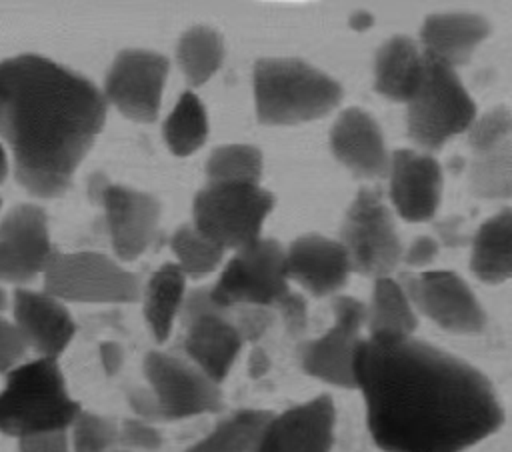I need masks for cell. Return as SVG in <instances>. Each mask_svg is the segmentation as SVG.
Wrapping results in <instances>:
<instances>
[{
  "instance_id": "6da1fadb",
  "label": "cell",
  "mask_w": 512,
  "mask_h": 452,
  "mask_svg": "<svg viewBox=\"0 0 512 452\" xmlns=\"http://www.w3.org/2000/svg\"><path fill=\"white\" fill-rule=\"evenodd\" d=\"M366 428L382 452H466L504 424L492 382L416 336L362 338L354 358Z\"/></svg>"
},
{
  "instance_id": "7a4b0ae2",
  "label": "cell",
  "mask_w": 512,
  "mask_h": 452,
  "mask_svg": "<svg viewBox=\"0 0 512 452\" xmlns=\"http://www.w3.org/2000/svg\"><path fill=\"white\" fill-rule=\"evenodd\" d=\"M102 90L40 54L0 62V136L20 186L38 198L64 194L106 122Z\"/></svg>"
},
{
  "instance_id": "3957f363",
  "label": "cell",
  "mask_w": 512,
  "mask_h": 452,
  "mask_svg": "<svg viewBox=\"0 0 512 452\" xmlns=\"http://www.w3.org/2000/svg\"><path fill=\"white\" fill-rule=\"evenodd\" d=\"M254 108L260 124L294 126L318 120L342 100L338 80L294 56H266L256 60Z\"/></svg>"
},
{
  "instance_id": "277c9868",
  "label": "cell",
  "mask_w": 512,
  "mask_h": 452,
  "mask_svg": "<svg viewBox=\"0 0 512 452\" xmlns=\"http://www.w3.org/2000/svg\"><path fill=\"white\" fill-rule=\"evenodd\" d=\"M80 410L58 360L36 356L6 374L0 390V432L20 440L68 430Z\"/></svg>"
},
{
  "instance_id": "5b68a950",
  "label": "cell",
  "mask_w": 512,
  "mask_h": 452,
  "mask_svg": "<svg viewBox=\"0 0 512 452\" xmlns=\"http://www.w3.org/2000/svg\"><path fill=\"white\" fill-rule=\"evenodd\" d=\"M142 288L136 272L94 250H54L42 272V290L64 304H132Z\"/></svg>"
},
{
  "instance_id": "8992f818",
  "label": "cell",
  "mask_w": 512,
  "mask_h": 452,
  "mask_svg": "<svg viewBox=\"0 0 512 452\" xmlns=\"http://www.w3.org/2000/svg\"><path fill=\"white\" fill-rule=\"evenodd\" d=\"M276 198L260 184H206L192 202V226L224 252H238L262 238Z\"/></svg>"
},
{
  "instance_id": "52a82bcc",
  "label": "cell",
  "mask_w": 512,
  "mask_h": 452,
  "mask_svg": "<svg viewBox=\"0 0 512 452\" xmlns=\"http://www.w3.org/2000/svg\"><path fill=\"white\" fill-rule=\"evenodd\" d=\"M426 56V54H424ZM476 118V104L456 70L426 58V76L406 104V132L422 152L440 150L464 134Z\"/></svg>"
},
{
  "instance_id": "ba28073f",
  "label": "cell",
  "mask_w": 512,
  "mask_h": 452,
  "mask_svg": "<svg viewBox=\"0 0 512 452\" xmlns=\"http://www.w3.org/2000/svg\"><path fill=\"white\" fill-rule=\"evenodd\" d=\"M338 240L352 272L370 278L392 276L402 262L404 246L380 186H362L356 192L344 212Z\"/></svg>"
},
{
  "instance_id": "9c48e42d",
  "label": "cell",
  "mask_w": 512,
  "mask_h": 452,
  "mask_svg": "<svg viewBox=\"0 0 512 452\" xmlns=\"http://www.w3.org/2000/svg\"><path fill=\"white\" fill-rule=\"evenodd\" d=\"M178 320L184 328L182 356L216 384L224 382L244 346L230 310L212 300L210 286H200L186 292Z\"/></svg>"
},
{
  "instance_id": "30bf717a",
  "label": "cell",
  "mask_w": 512,
  "mask_h": 452,
  "mask_svg": "<svg viewBox=\"0 0 512 452\" xmlns=\"http://www.w3.org/2000/svg\"><path fill=\"white\" fill-rule=\"evenodd\" d=\"M142 368L158 422L216 414L224 408L220 384L210 380L182 354L150 350L144 356Z\"/></svg>"
},
{
  "instance_id": "8fae6325",
  "label": "cell",
  "mask_w": 512,
  "mask_h": 452,
  "mask_svg": "<svg viewBox=\"0 0 512 452\" xmlns=\"http://www.w3.org/2000/svg\"><path fill=\"white\" fill-rule=\"evenodd\" d=\"M288 290L292 288L284 246L274 238H260L248 248L232 252L218 280L210 286V296L224 310L246 304L274 308Z\"/></svg>"
},
{
  "instance_id": "7c38bea8",
  "label": "cell",
  "mask_w": 512,
  "mask_h": 452,
  "mask_svg": "<svg viewBox=\"0 0 512 452\" xmlns=\"http://www.w3.org/2000/svg\"><path fill=\"white\" fill-rule=\"evenodd\" d=\"M364 328L366 304L348 294L334 296L328 330L298 346L302 372L324 384L354 390V358Z\"/></svg>"
},
{
  "instance_id": "4fadbf2b",
  "label": "cell",
  "mask_w": 512,
  "mask_h": 452,
  "mask_svg": "<svg viewBox=\"0 0 512 452\" xmlns=\"http://www.w3.org/2000/svg\"><path fill=\"white\" fill-rule=\"evenodd\" d=\"M412 306L438 328L452 334H478L486 326V312L468 286L452 270H420L398 276Z\"/></svg>"
},
{
  "instance_id": "5bb4252c",
  "label": "cell",
  "mask_w": 512,
  "mask_h": 452,
  "mask_svg": "<svg viewBox=\"0 0 512 452\" xmlns=\"http://www.w3.org/2000/svg\"><path fill=\"white\" fill-rule=\"evenodd\" d=\"M170 60L154 50L118 52L104 78V100L134 122H154L160 112Z\"/></svg>"
},
{
  "instance_id": "9a60e30c",
  "label": "cell",
  "mask_w": 512,
  "mask_h": 452,
  "mask_svg": "<svg viewBox=\"0 0 512 452\" xmlns=\"http://www.w3.org/2000/svg\"><path fill=\"white\" fill-rule=\"evenodd\" d=\"M54 250L42 206L24 202L10 208L0 220V282L30 284L42 276Z\"/></svg>"
},
{
  "instance_id": "2e32d148",
  "label": "cell",
  "mask_w": 512,
  "mask_h": 452,
  "mask_svg": "<svg viewBox=\"0 0 512 452\" xmlns=\"http://www.w3.org/2000/svg\"><path fill=\"white\" fill-rule=\"evenodd\" d=\"M104 208L106 232L114 254L124 260L142 256L158 234L160 202L142 190L102 180L92 194Z\"/></svg>"
},
{
  "instance_id": "e0dca14e",
  "label": "cell",
  "mask_w": 512,
  "mask_h": 452,
  "mask_svg": "<svg viewBox=\"0 0 512 452\" xmlns=\"http://www.w3.org/2000/svg\"><path fill=\"white\" fill-rule=\"evenodd\" d=\"M336 406L330 394H318L282 412H272L256 452H332Z\"/></svg>"
},
{
  "instance_id": "ac0fdd59",
  "label": "cell",
  "mask_w": 512,
  "mask_h": 452,
  "mask_svg": "<svg viewBox=\"0 0 512 452\" xmlns=\"http://www.w3.org/2000/svg\"><path fill=\"white\" fill-rule=\"evenodd\" d=\"M390 202L408 222H428L436 216L442 198V166L430 154L412 148H398L388 168Z\"/></svg>"
},
{
  "instance_id": "d6986e66",
  "label": "cell",
  "mask_w": 512,
  "mask_h": 452,
  "mask_svg": "<svg viewBox=\"0 0 512 452\" xmlns=\"http://www.w3.org/2000/svg\"><path fill=\"white\" fill-rule=\"evenodd\" d=\"M286 274L314 298L338 296L352 274L348 256L340 240L308 232L294 238L284 248Z\"/></svg>"
},
{
  "instance_id": "ffe728a7",
  "label": "cell",
  "mask_w": 512,
  "mask_h": 452,
  "mask_svg": "<svg viewBox=\"0 0 512 452\" xmlns=\"http://www.w3.org/2000/svg\"><path fill=\"white\" fill-rule=\"evenodd\" d=\"M12 316L30 350L40 358L58 360L76 334V322L66 304L44 290L16 288Z\"/></svg>"
},
{
  "instance_id": "44dd1931",
  "label": "cell",
  "mask_w": 512,
  "mask_h": 452,
  "mask_svg": "<svg viewBox=\"0 0 512 452\" xmlns=\"http://www.w3.org/2000/svg\"><path fill=\"white\" fill-rule=\"evenodd\" d=\"M330 150L334 158L360 178L388 176L390 152L376 118L350 106L338 114L330 130Z\"/></svg>"
},
{
  "instance_id": "7402d4cb",
  "label": "cell",
  "mask_w": 512,
  "mask_h": 452,
  "mask_svg": "<svg viewBox=\"0 0 512 452\" xmlns=\"http://www.w3.org/2000/svg\"><path fill=\"white\" fill-rule=\"evenodd\" d=\"M490 20L476 12H436L424 18L420 48L426 58L452 70L468 64L474 50L488 38Z\"/></svg>"
},
{
  "instance_id": "603a6c76",
  "label": "cell",
  "mask_w": 512,
  "mask_h": 452,
  "mask_svg": "<svg viewBox=\"0 0 512 452\" xmlns=\"http://www.w3.org/2000/svg\"><path fill=\"white\" fill-rule=\"evenodd\" d=\"M426 76V56L408 36L388 38L374 58V90L392 102L408 104Z\"/></svg>"
},
{
  "instance_id": "cb8c5ba5",
  "label": "cell",
  "mask_w": 512,
  "mask_h": 452,
  "mask_svg": "<svg viewBox=\"0 0 512 452\" xmlns=\"http://www.w3.org/2000/svg\"><path fill=\"white\" fill-rule=\"evenodd\" d=\"M470 270L484 284L512 278V208L486 218L470 238Z\"/></svg>"
},
{
  "instance_id": "d4e9b609",
  "label": "cell",
  "mask_w": 512,
  "mask_h": 452,
  "mask_svg": "<svg viewBox=\"0 0 512 452\" xmlns=\"http://www.w3.org/2000/svg\"><path fill=\"white\" fill-rule=\"evenodd\" d=\"M418 328V312L398 278H374L366 304L368 338H410Z\"/></svg>"
},
{
  "instance_id": "484cf974",
  "label": "cell",
  "mask_w": 512,
  "mask_h": 452,
  "mask_svg": "<svg viewBox=\"0 0 512 452\" xmlns=\"http://www.w3.org/2000/svg\"><path fill=\"white\" fill-rule=\"evenodd\" d=\"M186 276L174 264L166 262L152 272L142 288L144 320L156 342H166L172 334L174 322L180 318V310L186 298Z\"/></svg>"
},
{
  "instance_id": "4316f807",
  "label": "cell",
  "mask_w": 512,
  "mask_h": 452,
  "mask_svg": "<svg viewBox=\"0 0 512 452\" xmlns=\"http://www.w3.org/2000/svg\"><path fill=\"white\" fill-rule=\"evenodd\" d=\"M270 414L262 408L234 410L184 452H256Z\"/></svg>"
},
{
  "instance_id": "83f0119b",
  "label": "cell",
  "mask_w": 512,
  "mask_h": 452,
  "mask_svg": "<svg viewBox=\"0 0 512 452\" xmlns=\"http://www.w3.org/2000/svg\"><path fill=\"white\" fill-rule=\"evenodd\" d=\"M176 60L190 86L206 84L224 62L220 32L204 24L190 26L178 40Z\"/></svg>"
},
{
  "instance_id": "f1b7e54d",
  "label": "cell",
  "mask_w": 512,
  "mask_h": 452,
  "mask_svg": "<svg viewBox=\"0 0 512 452\" xmlns=\"http://www.w3.org/2000/svg\"><path fill=\"white\" fill-rule=\"evenodd\" d=\"M164 142L174 156H190L200 150L208 138V114L202 100L186 90L180 94L162 126Z\"/></svg>"
},
{
  "instance_id": "f546056e",
  "label": "cell",
  "mask_w": 512,
  "mask_h": 452,
  "mask_svg": "<svg viewBox=\"0 0 512 452\" xmlns=\"http://www.w3.org/2000/svg\"><path fill=\"white\" fill-rule=\"evenodd\" d=\"M468 188L480 200L512 198V140L474 154L468 164Z\"/></svg>"
},
{
  "instance_id": "4dcf8cb0",
  "label": "cell",
  "mask_w": 512,
  "mask_h": 452,
  "mask_svg": "<svg viewBox=\"0 0 512 452\" xmlns=\"http://www.w3.org/2000/svg\"><path fill=\"white\" fill-rule=\"evenodd\" d=\"M262 152L252 144H224L210 152L206 178L210 184H260Z\"/></svg>"
},
{
  "instance_id": "1f68e13d",
  "label": "cell",
  "mask_w": 512,
  "mask_h": 452,
  "mask_svg": "<svg viewBox=\"0 0 512 452\" xmlns=\"http://www.w3.org/2000/svg\"><path fill=\"white\" fill-rule=\"evenodd\" d=\"M170 250L176 258V266L186 278H204L220 268L224 262V250L202 236L192 224L178 226L170 236Z\"/></svg>"
},
{
  "instance_id": "d6a6232c",
  "label": "cell",
  "mask_w": 512,
  "mask_h": 452,
  "mask_svg": "<svg viewBox=\"0 0 512 452\" xmlns=\"http://www.w3.org/2000/svg\"><path fill=\"white\" fill-rule=\"evenodd\" d=\"M68 436L72 452H114L118 446V422L82 408L70 424Z\"/></svg>"
},
{
  "instance_id": "836d02e7",
  "label": "cell",
  "mask_w": 512,
  "mask_h": 452,
  "mask_svg": "<svg viewBox=\"0 0 512 452\" xmlns=\"http://www.w3.org/2000/svg\"><path fill=\"white\" fill-rule=\"evenodd\" d=\"M466 138L474 154L488 152L512 140V110L498 104L482 114H476L474 122L466 130Z\"/></svg>"
},
{
  "instance_id": "e575fe53",
  "label": "cell",
  "mask_w": 512,
  "mask_h": 452,
  "mask_svg": "<svg viewBox=\"0 0 512 452\" xmlns=\"http://www.w3.org/2000/svg\"><path fill=\"white\" fill-rule=\"evenodd\" d=\"M164 438L154 422L142 418H124L118 422V446L128 452H156Z\"/></svg>"
},
{
  "instance_id": "d590c367",
  "label": "cell",
  "mask_w": 512,
  "mask_h": 452,
  "mask_svg": "<svg viewBox=\"0 0 512 452\" xmlns=\"http://www.w3.org/2000/svg\"><path fill=\"white\" fill-rule=\"evenodd\" d=\"M232 322L238 330V334L242 336L244 344H258L262 340V336L272 328V324L276 322V312L270 306H254V304H246V306H236L230 310Z\"/></svg>"
},
{
  "instance_id": "8d00e7d4",
  "label": "cell",
  "mask_w": 512,
  "mask_h": 452,
  "mask_svg": "<svg viewBox=\"0 0 512 452\" xmlns=\"http://www.w3.org/2000/svg\"><path fill=\"white\" fill-rule=\"evenodd\" d=\"M28 350L30 346L14 320H8L0 314V374L6 376L22 362H26Z\"/></svg>"
},
{
  "instance_id": "74e56055",
  "label": "cell",
  "mask_w": 512,
  "mask_h": 452,
  "mask_svg": "<svg viewBox=\"0 0 512 452\" xmlns=\"http://www.w3.org/2000/svg\"><path fill=\"white\" fill-rule=\"evenodd\" d=\"M276 318L282 320L284 330L292 338L304 336L308 328V300L304 294L296 290H288L276 304H274Z\"/></svg>"
},
{
  "instance_id": "f35d334b",
  "label": "cell",
  "mask_w": 512,
  "mask_h": 452,
  "mask_svg": "<svg viewBox=\"0 0 512 452\" xmlns=\"http://www.w3.org/2000/svg\"><path fill=\"white\" fill-rule=\"evenodd\" d=\"M18 452H72L68 430H54L20 438Z\"/></svg>"
},
{
  "instance_id": "ab89813d",
  "label": "cell",
  "mask_w": 512,
  "mask_h": 452,
  "mask_svg": "<svg viewBox=\"0 0 512 452\" xmlns=\"http://www.w3.org/2000/svg\"><path fill=\"white\" fill-rule=\"evenodd\" d=\"M440 252V244L434 236H416L408 248L402 252V262L410 268H424L436 260Z\"/></svg>"
},
{
  "instance_id": "60d3db41",
  "label": "cell",
  "mask_w": 512,
  "mask_h": 452,
  "mask_svg": "<svg viewBox=\"0 0 512 452\" xmlns=\"http://www.w3.org/2000/svg\"><path fill=\"white\" fill-rule=\"evenodd\" d=\"M434 230H436L434 238L442 246L460 248V246H466L470 242V236L464 232V218L462 216L454 214V216L442 218L440 222L434 224Z\"/></svg>"
},
{
  "instance_id": "b9f144b4",
  "label": "cell",
  "mask_w": 512,
  "mask_h": 452,
  "mask_svg": "<svg viewBox=\"0 0 512 452\" xmlns=\"http://www.w3.org/2000/svg\"><path fill=\"white\" fill-rule=\"evenodd\" d=\"M98 354H100V364L108 376H114L120 372L124 364V348L118 342L114 340L102 342L98 348Z\"/></svg>"
},
{
  "instance_id": "7bdbcfd3",
  "label": "cell",
  "mask_w": 512,
  "mask_h": 452,
  "mask_svg": "<svg viewBox=\"0 0 512 452\" xmlns=\"http://www.w3.org/2000/svg\"><path fill=\"white\" fill-rule=\"evenodd\" d=\"M272 368V360L268 356V352L260 346V344H254L250 354H248V362H246V370H248V376L258 380L262 376H266Z\"/></svg>"
},
{
  "instance_id": "ee69618b",
  "label": "cell",
  "mask_w": 512,
  "mask_h": 452,
  "mask_svg": "<svg viewBox=\"0 0 512 452\" xmlns=\"http://www.w3.org/2000/svg\"><path fill=\"white\" fill-rule=\"evenodd\" d=\"M350 26L354 28V30H366V28H370L372 24H374V18H372V14L370 12H366V10H356L352 16H350Z\"/></svg>"
},
{
  "instance_id": "f6af8a7d",
  "label": "cell",
  "mask_w": 512,
  "mask_h": 452,
  "mask_svg": "<svg viewBox=\"0 0 512 452\" xmlns=\"http://www.w3.org/2000/svg\"><path fill=\"white\" fill-rule=\"evenodd\" d=\"M6 176H8V156L4 146L0 144V184L6 180Z\"/></svg>"
},
{
  "instance_id": "bcb514c9",
  "label": "cell",
  "mask_w": 512,
  "mask_h": 452,
  "mask_svg": "<svg viewBox=\"0 0 512 452\" xmlns=\"http://www.w3.org/2000/svg\"><path fill=\"white\" fill-rule=\"evenodd\" d=\"M6 308H8V294H6V290L0 286V312L6 310Z\"/></svg>"
},
{
  "instance_id": "7dc6e473",
  "label": "cell",
  "mask_w": 512,
  "mask_h": 452,
  "mask_svg": "<svg viewBox=\"0 0 512 452\" xmlns=\"http://www.w3.org/2000/svg\"><path fill=\"white\" fill-rule=\"evenodd\" d=\"M114 452H128V450H114Z\"/></svg>"
}]
</instances>
